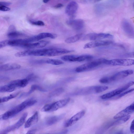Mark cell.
<instances>
[{
	"label": "cell",
	"mask_w": 134,
	"mask_h": 134,
	"mask_svg": "<svg viewBox=\"0 0 134 134\" xmlns=\"http://www.w3.org/2000/svg\"><path fill=\"white\" fill-rule=\"evenodd\" d=\"M134 84V82L131 81L115 90L101 96L100 98L103 99L111 98L116 95L120 94L122 92Z\"/></svg>",
	"instance_id": "6da1fadb"
},
{
	"label": "cell",
	"mask_w": 134,
	"mask_h": 134,
	"mask_svg": "<svg viewBox=\"0 0 134 134\" xmlns=\"http://www.w3.org/2000/svg\"><path fill=\"white\" fill-rule=\"evenodd\" d=\"M103 64L102 58L81 65L75 69L76 72H79L84 71L93 68Z\"/></svg>",
	"instance_id": "7a4b0ae2"
},
{
	"label": "cell",
	"mask_w": 134,
	"mask_h": 134,
	"mask_svg": "<svg viewBox=\"0 0 134 134\" xmlns=\"http://www.w3.org/2000/svg\"><path fill=\"white\" fill-rule=\"evenodd\" d=\"M105 64L113 66H131L134 65V59H115L110 60H107Z\"/></svg>",
	"instance_id": "3957f363"
},
{
	"label": "cell",
	"mask_w": 134,
	"mask_h": 134,
	"mask_svg": "<svg viewBox=\"0 0 134 134\" xmlns=\"http://www.w3.org/2000/svg\"><path fill=\"white\" fill-rule=\"evenodd\" d=\"M113 36L109 34L104 33H91L86 35L83 39L84 40L96 41L106 38H112Z\"/></svg>",
	"instance_id": "277c9868"
},
{
	"label": "cell",
	"mask_w": 134,
	"mask_h": 134,
	"mask_svg": "<svg viewBox=\"0 0 134 134\" xmlns=\"http://www.w3.org/2000/svg\"><path fill=\"white\" fill-rule=\"evenodd\" d=\"M72 51L62 48L46 49L44 56H55L68 53Z\"/></svg>",
	"instance_id": "5b68a950"
},
{
	"label": "cell",
	"mask_w": 134,
	"mask_h": 134,
	"mask_svg": "<svg viewBox=\"0 0 134 134\" xmlns=\"http://www.w3.org/2000/svg\"><path fill=\"white\" fill-rule=\"evenodd\" d=\"M133 71L128 69L118 72L110 77H109V82L118 81L123 79L133 73Z\"/></svg>",
	"instance_id": "8992f818"
},
{
	"label": "cell",
	"mask_w": 134,
	"mask_h": 134,
	"mask_svg": "<svg viewBox=\"0 0 134 134\" xmlns=\"http://www.w3.org/2000/svg\"><path fill=\"white\" fill-rule=\"evenodd\" d=\"M122 28L126 34L130 37L134 38V28L127 20L124 19L121 22Z\"/></svg>",
	"instance_id": "52a82bcc"
},
{
	"label": "cell",
	"mask_w": 134,
	"mask_h": 134,
	"mask_svg": "<svg viewBox=\"0 0 134 134\" xmlns=\"http://www.w3.org/2000/svg\"><path fill=\"white\" fill-rule=\"evenodd\" d=\"M113 43L111 41L102 40H96L86 43L84 46V49L94 48L101 46L109 45Z\"/></svg>",
	"instance_id": "ba28073f"
},
{
	"label": "cell",
	"mask_w": 134,
	"mask_h": 134,
	"mask_svg": "<svg viewBox=\"0 0 134 134\" xmlns=\"http://www.w3.org/2000/svg\"><path fill=\"white\" fill-rule=\"evenodd\" d=\"M49 43V42L48 41L42 40L34 43H25L22 45L21 47L28 49L42 48L46 46Z\"/></svg>",
	"instance_id": "9c48e42d"
},
{
	"label": "cell",
	"mask_w": 134,
	"mask_h": 134,
	"mask_svg": "<svg viewBox=\"0 0 134 134\" xmlns=\"http://www.w3.org/2000/svg\"><path fill=\"white\" fill-rule=\"evenodd\" d=\"M66 23L76 30H79L82 29L84 25V21L80 19L69 20L67 21Z\"/></svg>",
	"instance_id": "30bf717a"
},
{
	"label": "cell",
	"mask_w": 134,
	"mask_h": 134,
	"mask_svg": "<svg viewBox=\"0 0 134 134\" xmlns=\"http://www.w3.org/2000/svg\"><path fill=\"white\" fill-rule=\"evenodd\" d=\"M78 8V4L76 2L71 1L67 5L65 9V13L68 16H73L76 13Z\"/></svg>",
	"instance_id": "8fae6325"
},
{
	"label": "cell",
	"mask_w": 134,
	"mask_h": 134,
	"mask_svg": "<svg viewBox=\"0 0 134 134\" xmlns=\"http://www.w3.org/2000/svg\"><path fill=\"white\" fill-rule=\"evenodd\" d=\"M85 114L84 110H82L77 113L66 122L64 124L65 127H68L72 125L81 118Z\"/></svg>",
	"instance_id": "7c38bea8"
},
{
	"label": "cell",
	"mask_w": 134,
	"mask_h": 134,
	"mask_svg": "<svg viewBox=\"0 0 134 134\" xmlns=\"http://www.w3.org/2000/svg\"><path fill=\"white\" fill-rule=\"evenodd\" d=\"M27 115V113H24L19 120L15 124L5 130H4V133L10 132L19 128L25 122Z\"/></svg>",
	"instance_id": "4fadbf2b"
},
{
	"label": "cell",
	"mask_w": 134,
	"mask_h": 134,
	"mask_svg": "<svg viewBox=\"0 0 134 134\" xmlns=\"http://www.w3.org/2000/svg\"><path fill=\"white\" fill-rule=\"evenodd\" d=\"M70 100V98H68L53 103L52 108L50 111H55L64 107L69 103Z\"/></svg>",
	"instance_id": "5bb4252c"
},
{
	"label": "cell",
	"mask_w": 134,
	"mask_h": 134,
	"mask_svg": "<svg viewBox=\"0 0 134 134\" xmlns=\"http://www.w3.org/2000/svg\"><path fill=\"white\" fill-rule=\"evenodd\" d=\"M38 120V115L37 112L36 111L33 115L29 118L26 122L24 127L25 128L30 127L37 123Z\"/></svg>",
	"instance_id": "9a60e30c"
},
{
	"label": "cell",
	"mask_w": 134,
	"mask_h": 134,
	"mask_svg": "<svg viewBox=\"0 0 134 134\" xmlns=\"http://www.w3.org/2000/svg\"><path fill=\"white\" fill-rule=\"evenodd\" d=\"M20 67L21 66L18 64L9 63L1 65L0 66V70L1 71H6L15 70L19 69Z\"/></svg>",
	"instance_id": "2e32d148"
},
{
	"label": "cell",
	"mask_w": 134,
	"mask_h": 134,
	"mask_svg": "<svg viewBox=\"0 0 134 134\" xmlns=\"http://www.w3.org/2000/svg\"><path fill=\"white\" fill-rule=\"evenodd\" d=\"M13 83L17 87H24L28 85L29 83V81L26 78L13 80Z\"/></svg>",
	"instance_id": "e0dca14e"
},
{
	"label": "cell",
	"mask_w": 134,
	"mask_h": 134,
	"mask_svg": "<svg viewBox=\"0 0 134 134\" xmlns=\"http://www.w3.org/2000/svg\"><path fill=\"white\" fill-rule=\"evenodd\" d=\"M83 36V34H76L67 38L65 41L67 43H74L79 40Z\"/></svg>",
	"instance_id": "ac0fdd59"
},
{
	"label": "cell",
	"mask_w": 134,
	"mask_h": 134,
	"mask_svg": "<svg viewBox=\"0 0 134 134\" xmlns=\"http://www.w3.org/2000/svg\"><path fill=\"white\" fill-rule=\"evenodd\" d=\"M63 60L68 62H79V56L74 55H68L64 56L61 57Z\"/></svg>",
	"instance_id": "d6986e66"
},
{
	"label": "cell",
	"mask_w": 134,
	"mask_h": 134,
	"mask_svg": "<svg viewBox=\"0 0 134 134\" xmlns=\"http://www.w3.org/2000/svg\"><path fill=\"white\" fill-rule=\"evenodd\" d=\"M63 115H61L50 117L47 119L46 121V123L49 125H51L57 122L63 118Z\"/></svg>",
	"instance_id": "ffe728a7"
},
{
	"label": "cell",
	"mask_w": 134,
	"mask_h": 134,
	"mask_svg": "<svg viewBox=\"0 0 134 134\" xmlns=\"http://www.w3.org/2000/svg\"><path fill=\"white\" fill-rule=\"evenodd\" d=\"M16 88L9 84L0 87V92L3 93L5 92H10L14 91Z\"/></svg>",
	"instance_id": "44dd1931"
},
{
	"label": "cell",
	"mask_w": 134,
	"mask_h": 134,
	"mask_svg": "<svg viewBox=\"0 0 134 134\" xmlns=\"http://www.w3.org/2000/svg\"><path fill=\"white\" fill-rule=\"evenodd\" d=\"M25 35L24 34L14 31L8 32L7 36L9 38H14L24 36Z\"/></svg>",
	"instance_id": "7402d4cb"
},
{
	"label": "cell",
	"mask_w": 134,
	"mask_h": 134,
	"mask_svg": "<svg viewBox=\"0 0 134 134\" xmlns=\"http://www.w3.org/2000/svg\"><path fill=\"white\" fill-rule=\"evenodd\" d=\"M19 93H17L10 94L9 96H5L1 98L0 103H2L7 102L16 97L18 94Z\"/></svg>",
	"instance_id": "603a6c76"
},
{
	"label": "cell",
	"mask_w": 134,
	"mask_h": 134,
	"mask_svg": "<svg viewBox=\"0 0 134 134\" xmlns=\"http://www.w3.org/2000/svg\"><path fill=\"white\" fill-rule=\"evenodd\" d=\"M64 90L62 88H57L50 93L49 96L50 97L58 96L62 93Z\"/></svg>",
	"instance_id": "cb8c5ba5"
},
{
	"label": "cell",
	"mask_w": 134,
	"mask_h": 134,
	"mask_svg": "<svg viewBox=\"0 0 134 134\" xmlns=\"http://www.w3.org/2000/svg\"><path fill=\"white\" fill-rule=\"evenodd\" d=\"M46 63L55 65H58L63 64L64 63L61 60L58 59H49L46 61Z\"/></svg>",
	"instance_id": "d4e9b609"
},
{
	"label": "cell",
	"mask_w": 134,
	"mask_h": 134,
	"mask_svg": "<svg viewBox=\"0 0 134 134\" xmlns=\"http://www.w3.org/2000/svg\"><path fill=\"white\" fill-rule=\"evenodd\" d=\"M108 87L106 86H96L95 87V93H98L104 91L108 88Z\"/></svg>",
	"instance_id": "484cf974"
},
{
	"label": "cell",
	"mask_w": 134,
	"mask_h": 134,
	"mask_svg": "<svg viewBox=\"0 0 134 134\" xmlns=\"http://www.w3.org/2000/svg\"><path fill=\"white\" fill-rule=\"evenodd\" d=\"M36 90L42 91H44L46 90L37 85H33L31 87L30 90L29 92V93H31Z\"/></svg>",
	"instance_id": "4316f807"
},
{
	"label": "cell",
	"mask_w": 134,
	"mask_h": 134,
	"mask_svg": "<svg viewBox=\"0 0 134 134\" xmlns=\"http://www.w3.org/2000/svg\"><path fill=\"white\" fill-rule=\"evenodd\" d=\"M24 102L27 108L35 104L37 102V101L34 99H30L26 100Z\"/></svg>",
	"instance_id": "83f0119b"
},
{
	"label": "cell",
	"mask_w": 134,
	"mask_h": 134,
	"mask_svg": "<svg viewBox=\"0 0 134 134\" xmlns=\"http://www.w3.org/2000/svg\"><path fill=\"white\" fill-rule=\"evenodd\" d=\"M52 104L53 103L46 104L41 108V111L42 112L50 111L52 109Z\"/></svg>",
	"instance_id": "f1b7e54d"
},
{
	"label": "cell",
	"mask_w": 134,
	"mask_h": 134,
	"mask_svg": "<svg viewBox=\"0 0 134 134\" xmlns=\"http://www.w3.org/2000/svg\"><path fill=\"white\" fill-rule=\"evenodd\" d=\"M30 22L32 24L35 25L43 26L45 25L44 23L41 20L30 21Z\"/></svg>",
	"instance_id": "f546056e"
},
{
	"label": "cell",
	"mask_w": 134,
	"mask_h": 134,
	"mask_svg": "<svg viewBox=\"0 0 134 134\" xmlns=\"http://www.w3.org/2000/svg\"><path fill=\"white\" fill-rule=\"evenodd\" d=\"M134 91V88L131 89L130 90H129L123 93H121L120 94H119L118 96V98H120L121 97L124 96L127 94L130 93L132 91Z\"/></svg>",
	"instance_id": "4dcf8cb0"
},
{
	"label": "cell",
	"mask_w": 134,
	"mask_h": 134,
	"mask_svg": "<svg viewBox=\"0 0 134 134\" xmlns=\"http://www.w3.org/2000/svg\"><path fill=\"white\" fill-rule=\"evenodd\" d=\"M100 82L102 83H105L109 82V77H103L99 80Z\"/></svg>",
	"instance_id": "1f68e13d"
},
{
	"label": "cell",
	"mask_w": 134,
	"mask_h": 134,
	"mask_svg": "<svg viewBox=\"0 0 134 134\" xmlns=\"http://www.w3.org/2000/svg\"><path fill=\"white\" fill-rule=\"evenodd\" d=\"M8 40H5L1 41L0 42V48H3L8 46Z\"/></svg>",
	"instance_id": "d6a6232c"
},
{
	"label": "cell",
	"mask_w": 134,
	"mask_h": 134,
	"mask_svg": "<svg viewBox=\"0 0 134 134\" xmlns=\"http://www.w3.org/2000/svg\"><path fill=\"white\" fill-rule=\"evenodd\" d=\"M10 8L4 5L0 6V10L2 11L5 12L9 11L10 10Z\"/></svg>",
	"instance_id": "836d02e7"
},
{
	"label": "cell",
	"mask_w": 134,
	"mask_h": 134,
	"mask_svg": "<svg viewBox=\"0 0 134 134\" xmlns=\"http://www.w3.org/2000/svg\"><path fill=\"white\" fill-rule=\"evenodd\" d=\"M36 76L33 74H31L29 75L26 78V79L28 81L34 80L36 78Z\"/></svg>",
	"instance_id": "e575fe53"
},
{
	"label": "cell",
	"mask_w": 134,
	"mask_h": 134,
	"mask_svg": "<svg viewBox=\"0 0 134 134\" xmlns=\"http://www.w3.org/2000/svg\"><path fill=\"white\" fill-rule=\"evenodd\" d=\"M11 3L5 2H0V6L4 5L5 6H8L10 5Z\"/></svg>",
	"instance_id": "d590c367"
},
{
	"label": "cell",
	"mask_w": 134,
	"mask_h": 134,
	"mask_svg": "<svg viewBox=\"0 0 134 134\" xmlns=\"http://www.w3.org/2000/svg\"><path fill=\"white\" fill-rule=\"evenodd\" d=\"M131 132L134 133V119L132 121L130 128Z\"/></svg>",
	"instance_id": "8d00e7d4"
},
{
	"label": "cell",
	"mask_w": 134,
	"mask_h": 134,
	"mask_svg": "<svg viewBox=\"0 0 134 134\" xmlns=\"http://www.w3.org/2000/svg\"><path fill=\"white\" fill-rule=\"evenodd\" d=\"M125 56L128 57H134V52L127 53L126 54Z\"/></svg>",
	"instance_id": "74e56055"
},
{
	"label": "cell",
	"mask_w": 134,
	"mask_h": 134,
	"mask_svg": "<svg viewBox=\"0 0 134 134\" xmlns=\"http://www.w3.org/2000/svg\"><path fill=\"white\" fill-rule=\"evenodd\" d=\"M63 5L62 3H58L55 5L54 7V8H60L63 7Z\"/></svg>",
	"instance_id": "f35d334b"
},
{
	"label": "cell",
	"mask_w": 134,
	"mask_h": 134,
	"mask_svg": "<svg viewBox=\"0 0 134 134\" xmlns=\"http://www.w3.org/2000/svg\"><path fill=\"white\" fill-rule=\"evenodd\" d=\"M35 130H31L28 131L26 134H35Z\"/></svg>",
	"instance_id": "ab89813d"
},
{
	"label": "cell",
	"mask_w": 134,
	"mask_h": 134,
	"mask_svg": "<svg viewBox=\"0 0 134 134\" xmlns=\"http://www.w3.org/2000/svg\"><path fill=\"white\" fill-rule=\"evenodd\" d=\"M122 119V120L124 122H126L127 121L130 117V115H127L126 116L124 117Z\"/></svg>",
	"instance_id": "60d3db41"
},
{
	"label": "cell",
	"mask_w": 134,
	"mask_h": 134,
	"mask_svg": "<svg viewBox=\"0 0 134 134\" xmlns=\"http://www.w3.org/2000/svg\"><path fill=\"white\" fill-rule=\"evenodd\" d=\"M116 134H124L123 132L121 131H119L117 132Z\"/></svg>",
	"instance_id": "b9f144b4"
},
{
	"label": "cell",
	"mask_w": 134,
	"mask_h": 134,
	"mask_svg": "<svg viewBox=\"0 0 134 134\" xmlns=\"http://www.w3.org/2000/svg\"><path fill=\"white\" fill-rule=\"evenodd\" d=\"M49 0H43V3H46L49 2Z\"/></svg>",
	"instance_id": "7bdbcfd3"
},
{
	"label": "cell",
	"mask_w": 134,
	"mask_h": 134,
	"mask_svg": "<svg viewBox=\"0 0 134 134\" xmlns=\"http://www.w3.org/2000/svg\"><path fill=\"white\" fill-rule=\"evenodd\" d=\"M133 8L134 9V2H133Z\"/></svg>",
	"instance_id": "ee69618b"
},
{
	"label": "cell",
	"mask_w": 134,
	"mask_h": 134,
	"mask_svg": "<svg viewBox=\"0 0 134 134\" xmlns=\"http://www.w3.org/2000/svg\"><path fill=\"white\" fill-rule=\"evenodd\" d=\"M3 134H5L4 133H3Z\"/></svg>",
	"instance_id": "f6af8a7d"
}]
</instances>
